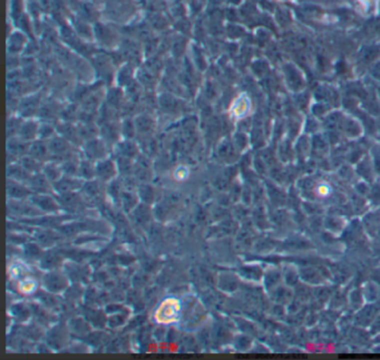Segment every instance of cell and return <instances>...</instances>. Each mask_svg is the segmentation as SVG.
I'll return each instance as SVG.
<instances>
[{"mask_svg":"<svg viewBox=\"0 0 380 360\" xmlns=\"http://www.w3.org/2000/svg\"><path fill=\"white\" fill-rule=\"evenodd\" d=\"M44 288L50 292H60L67 288V279L64 273L51 271L44 277Z\"/></svg>","mask_w":380,"mask_h":360,"instance_id":"6da1fadb","label":"cell"},{"mask_svg":"<svg viewBox=\"0 0 380 360\" xmlns=\"http://www.w3.org/2000/svg\"><path fill=\"white\" fill-rule=\"evenodd\" d=\"M48 148H49V153L56 157H64L65 160H68L71 155V150L68 141L64 140L61 137H54L51 138V141L48 144Z\"/></svg>","mask_w":380,"mask_h":360,"instance_id":"7a4b0ae2","label":"cell"},{"mask_svg":"<svg viewBox=\"0 0 380 360\" xmlns=\"http://www.w3.org/2000/svg\"><path fill=\"white\" fill-rule=\"evenodd\" d=\"M54 186H55V190L58 192L59 194H65V193H69V192H73L74 190L79 189L81 186V182L79 180L75 179L74 176L66 175L64 177H60L58 181L55 182Z\"/></svg>","mask_w":380,"mask_h":360,"instance_id":"3957f363","label":"cell"},{"mask_svg":"<svg viewBox=\"0 0 380 360\" xmlns=\"http://www.w3.org/2000/svg\"><path fill=\"white\" fill-rule=\"evenodd\" d=\"M31 202L33 203V205H36L38 209L46 211V212H56V211L59 210V205L57 204L56 201L52 199L51 196H48L46 194L32 196Z\"/></svg>","mask_w":380,"mask_h":360,"instance_id":"277c9868","label":"cell"},{"mask_svg":"<svg viewBox=\"0 0 380 360\" xmlns=\"http://www.w3.org/2000/svg\"><path fill=\"white\" fill-rule=\"evenodd\" d=\"M96 176L103 181H108L116 174V165L109 160H102L95 167Z\"/></svg>","mask_w":380,"mask_h":360,"instance_id":"5b68a950","label":"cell"},{"mask_svg":"<svg viewBox=\"0 0 380 360\" xmlns=\"http://www.w3.org/2000/svg\"><path fill=\"white\" fill-rule=\"evenodd\" d=\"M105 146L98 140H89L85 145V154L89 160H102L105 156Z\"/></svg>","mask_w":380,"mask_h":360,"instance_id":"8992f818","label":"cell"},{"mask_svg":"<svg viewBox=\"0 0 380 360\" xmlns=\"http://www.w3.org/2000/svg\"><path fill=\"white\" fill-rule=\"evenodd\" d=\"M49 182L50 181L47 179L45 174H39V173H38V174H35L30 177L28 183H29L30 190L35 191L39 194H46L50 191Z\"/></svg>","mask_w":380,"mask_h":360,"instance_id":"52a82bcc","label":"cell"},{"mask_svg":"<svg viewBox=\"0 0 380 360\" xmlns=\"http://www.w3.org/2000/svg\"><path fill=\"white\" fill-rule=\"evenodd\" d=\"M30 193L31 191L28 188H26V186H23L20 182H17L13 180L8 181V195L10 196L11 199L20 200L23 198H27Z\"/></svg>","mask_w":380,"mask_h":360,"instance_id":"ba28073f","label":"cell"},{"mask_svg":"<svg viewBox=\"0 0 380 360\" xmlns=\"http://www.w3.org/2000/svg\"><path fill=\"white\" fill-rule=\"evenodd\" d=\"M8 176L10 177V180L17 181V182H29L30 180V173L28 172L25 167L21 164L19 165H10L8 167Z\"/></svg>","mask_w":380,"mask_h":360,"instance_id":"9c48e42d","label":"cell"},{"mask_svg":"<svg viewBox=\"0 0 380 360\" xmlns=\"http://www.w3.org/2000/svg\"><path fill=\"white\" fill-rule=\"evenodd\" d=\"M29 145H28L27 141L21 140L19 137V140H11L8 142V152L11 155L15 156H23L26 153H29Z\"/></svg>","mask_w":380,"mask_h":360,"instance_id":"30bf717a","label":"cell"},{"mask_svg":"<svg viewBox=\"0 0 380 360\" xmlns=\"http://www.w3.org/2000/svg\"><path fill=\"white\" fill-rule=\"evenodd\" d=\"M38 132H39V128H38L37 124L35 122H26L21 125L18 135L21 140L28 142V141L33 140L38 134Z\"/></svg>","mask_w":380,"mask_h":360,"instance_id":"8fae6325","label":"cell"},{"mask_svg":"<svg viewBox=\"0 0 380 360\" xmlns=\"http://www.w3.org/2000/svg\"><path fill=\"white\" fill-rule=\"evenodd\" d=\"M48 153H49V148L42 142H35L29 147V155L35 157L38 161L45 160Z\"/></svg>","mask_w":380,"mask_h":360,"instance_id":"7c38bea8","label":"cell"},{"mask_svg":"<svg viewBox=\"0 0 380 360\" xmlns=\"http://www.w3.org/2000/svg\"><path fill=\"white\" fill-rule=\"evenodd\" d=\"M61 173V167H58L57 165L52 164V163L44 166V174L46 175L48 180L50 182H54V183L60 179Z\"/></svg>","mask_w":380,"mask_h":360,"instance_id":"4fadbf2b","label":"cell"},{"mask_svg":"<svg viewBox=\"0 0 380 360\" xmlns=\"http://www.w3.org/2000/svg\"><path fill=\"white\" fill-rule=\"evenodd\" d=\"M39 98L38 97H29L23 100L20 104V110L23 115H31L37 109Z\"/></svg>","mask_w":380,"mask_h":360,"instance_id":"5bb4252c","label":"cell"},{"mask_svg":"<svg viewBox=\"0 0 380 360\" xmlns=\"http://www.w3.org/2000/svg\"><path fill=\"white\" fill-rule=\"evenodd\" d=\"M60 134L64 135L66 140L70 142H76L78 140V137H80L78 131H77L75 127H73V125H70V124H64V125H61Z\"/></svg>","mask_w":380,"mask_h":360,"instance_id":"9a60e30c","label":"cell"},{"mask_svg":"<svg viewBox=\"0 0 380 360\" xmlns=\"http://www.w3.org/2000/svg\"><path fill=\"white\" fill-rule=\"evenodd\" d=\"M40 161L36 160L35 157L32 156H23L21 158L20 161V164L25 167V169L29 172V173H32V172H38L40 170Z\"/></svg>","mask_w":380,"mask_h":360,"instance_id":"2e32d148","label":"cell"},{"mask_svg":"<svg viewBox=\"0 0 380 360\" xmlns=\"http://www.w3.org/2000/svg\"><path fill=\"white\" fill-rule=\"evenodd\" d=\"M78 175L81 177H84V179H91V177H94V175H96L95 167L91 166V164L88 161L80 162L79 163Z\"/></svg>","mask_w":380,"mask_h":360,"instance_id":"e0dca14e","label":"cell"},{"mask_svg":"<svg viewBox=\"0 0 380 360\" xmlns=\"http://www.w3.org/2000/svg\"><path fill=\"white\" fill-rule=\"evenodd\" d=\"M78 170H79V164H77L76 162L71 161V157L68 158V160H65L64 163L61 164V171L64 172L66 175L74 176L76 174H78Z\"/></svg>","mask_w":380,"mask_h":360,"instance_id":"ac0fdd59","label":"cell"},{"mask_svg":"<svg viewBox=\"0 0 380 360\" xmlns=\"http://www.w3.org/2000/svg\"><path fill=\"white\" fill-rule=\"evenodd\" d=\"M119 152L124 157L131 158L136 154V146L131 142H124L119 145Z\"/></svg>","mask_w":380,"mask_h":360,"instance_id":"d6986e66","label":"cell"},{"mask_svg":"<svg viewBox=\"0 0 380 360\" xmlns=\"http://www.w3.org/2000/svg\"><path fill=\"white\" fill-rule=\"evenodd\" d=\"M139 195H141V198L145 201L146 203H150L154 198L153 189L148 185H142L141 189H139Z\"/></svg>","mask_w":380,"mask_h":360,"instance_id":"ffe728a7","label":"cell"},{"mask_svg":"<svg viewBox=\"0 0 380 360\" xmlns=\"http://www.w3.org/2000/svg\"><path fill=\"white\" fill-rule=\"evenodd\" d=\"M136 196L134 195L131 192H125L123 193V202H124V208H126L127 210H131L134 208V205L136 203Z\"/></svg>","mask_w":380,"mask_h":360,"instance_id":"44dd1931","label":"cell"},{"mask_svg":"<svg viewBox=\"0 0 380 360\" xmlns=\"http://www.w3.org/2000/svg\"><path fill=\"white\" fill-rule=\"evenodd\" d=\"M17 313H19V315L16 316V318L19 320H25L29 316V310H28L27 307L22 306V304H18V306H16L15 309L12 310V315Z\"/></svg>","mask_w":380,"mask_h":360,"instance_id":"7402d4cb","label":"cell"},{"mask_svg":"<svg viewBox=\"0 0 380 360\" xmlns=\"http://www.w3.org/2000/svg\"><path fill=\"white\" fill-rule=\"evenodd\" d=\"M22 124L19 123L17 119L11 118L10 121L8 122V135L13 136L15 134H19V131H20Z\"/></svg>","mask_w":380,"mask_h":360,"instance_id":"603a6c76","label":"cell"},{"mask_svg":"<svg viewBox=\"0 0 380 360\" xmlns=\"http://www.w3.org/2000/svg\"><path fill=\"white\" fill-rule=\"evenodd\" d=\"M58 257H57V254L54 253V254H48V256L46 258H44V267L46 268H52V267H56L57 262H58Z\"/></svg>","mask_w":380,"mask_h":360,"instance_id":"cb8c5ba5","label":"cell"},{"mask_svg":"<svg viewBox=\"0 0 380 360\" xmlns=\"http://www.w3.org/2000/svg\"><path fill=\"white\" fill-rule=\"evenodd\" d=\"M151 126H152V123L147 117H141L137 121V127L141 129V131L146 132L148 131V129H151Z\"/></svg>","mask_w":380,"mask_h":360,"instance_id":"d4e9b609","label":"cell"},{"mask_svg":"<svg viewBox=\"0 0 380 360\" xmlns=\"http://www.w3.org/2000/svg\"><path fill=\"white\" fill-rule=\"evenodd\" d=\"M26 254L28 257H31V258H36L40 254V250L39 248H38L36 244H31L29 243L28 246L26 247Z\"/></svg>","mask_w":380,"mask_h":360,"instance_id":"484cf974","label":"cell"},{"mask_svg":"<svg viewBox=\"0 0 380 360\" xmlns=\"http://www.w3.org/2000/svg\"><path fill=\"white\" fill-rule=\"evenodd\" d=\"M52 132H54V129H52L49 125H41L39 127V132H38V134H39L41 138H47L52 135Z\"/></svg>","mask_w":380,"mask_h":360,"instance_id":"4316f807","label":"cell"},{"mask_svg":"<svg viewBox=\"0 0 380 360\" xmlns=\"http://www.w3.org/2000/svg\"><path fill=\"white\" fill-rule=\"evenodd\" d=\"M134 133V124L129 121L124 122V134H126L128 136H132Z\"/></svg>","mask_w":380,"mask_h":360,"instance_id":"83f0119b","label":"cell"}]
</instances>
